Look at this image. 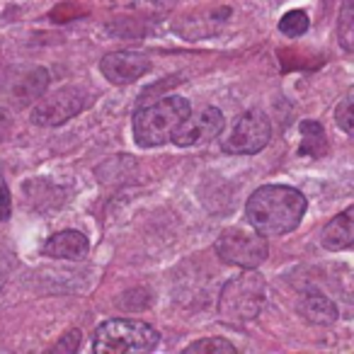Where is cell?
Here are the masks:
<instances>
[{
	"label": "cell",
	"mask_w": 354,
	"mask_h": 354,
	"mask_svg": "<svg viewBox=\"0 0 354 354\" xmlns=\"http://www.w3.org/2000/svg\"><path fill=\"white\" fill-rule=\"evenodd\" d=\"M308 25H310V20H308V15H306L304 10H291V12H286V15L279 20L281 35L291 37V39L306 35V32H308Z\"/></svg>",
	"instance_id": "ac0fdd59"
},
{
	"label": "cell",
	"mask_w": 354,
	"mask_h": 354,
	"mask_svg": "<svg viewBox=\"0 0 354 354\" xmlns=\"http://www.w3.org/2000/svg\"><path fill=\"white\" fill-rule=\"evenodd\" d=\"M160 342V333L143 320L114 318L95 330L93 349L97 354H131L151 352Z\"/></svg>",
	"instance_id": "3957f363"
},
{
	"label": "cell",
	"mask_w": 354,
	"mask_h": 354,
	"mask_svg": "<svg viewBox=\"0 0 354 354\" xmlns=\"http://www.w3.org/2000/svg\"><path fill=\"white\" fill-rule=\"evenodd\" d=\"M8 127H10V117L6 112H0V138L8 133Z\"/></svg>",
	"instance_id": "44dd1931"
},
{
	"label": "cell",
	"mask_w": 354,
	"mask_h": 354,
	"mask_svg": "<svg viewBox=\"0 0 354 354\" xmlns=\"http://www.w3.org/2000/svg\"><path fill=\"white\" fill-rule=\"evenodd\" d=\"M44 257L51 260H83L90 252V241L80 231H61L54 233L49 241L41 245Z\"/></svg>",
	"instance_id": "30bf717a"
},
{
	"label": "cell",
	"mask_w": 354,
	"mask_h": 354,
	"mask_svg": "<svg viewBox=\"0 0 354 354\" xmlns=\"http://www.w3.org/2000/svg\"><path fill=\"white\" fill-rule=\"evenodd\" d=\"M306 197L289 185H265L255 189L245 204V218L257 233L267 238L286 236L301 223Z\"/></svg>",
	"instance_id": "6da1fadb"
},
{
	"label": "cell",
	"mask_w": 354,
	"mask_h": 354,
	"mask_svg": "<svg viewBox=\"0 0 354 354\" xmlns=\"http://www.w3.org/2000/svg\"><path fill=\"white\" fill-rule=\"evenodd\" d=\"M223 127H226V119H223L221 109L204 107L197 114L189 112V117L180 124V129L172 136V143L187 148V146H197V143L214 141L223 131Z\"/></svg>",
	"instance_id": "ba28073f"
},
{
	"label": "cell",
	"mask_w": 354,
	"mask_h": 354,
	"mask_svg": "<svg viewBox=\"0 0 354 354\" xmlns=\"http://www.w3.org/2000/svg\"><path fill=\"white\" fill-rule=\"evenodd\" d=\"M88 104V93L80 88H61L56 93L39 97L32 109V124L37 127H61Z\"/></svg>",
	"instance_id": "52a82bcc"
},
{
	"label": "cell",
	"mask_w": 354,
	"mask_h": 354,
	"mask_svg": "<svg viewBox=\"0 0 354 354\" xmlns=\"http://www.w3.org/2000/svg\"><path fill=\"white\" fill-rule=\"evenodd\" d=\"M46 85H49V73H46L44 68H37V71H32L30 75H27L25 80H22L20 85H17V90H15V102L20 104H30V102H37V100L41 97V93L46 90Z\"/></svg>",
	"instance_id": "4fadbf2b"
},
{
	"label": "cell",
	"mask_w": 354,
	"mask_h": 354,
	"mask_svg": "<svg viewBox=\"0 0 354 354\" xmlns=\"http://www.w3.org/2000/svg\"><path fill=\"white\" fill-rule=\"evenodd\" d=\"M100 71L112 85H129L136 83L151 71V61L148 56L136 54V51H112V54L102 56Z\"/></svg>",
	"instance_id": "9c48e42d"
},
{
	"label": "cell",
	"mask_w": 354,
	"mask_h": 354,
	"mask_svg": "<svg viewBox=\"0 0 354 354\" xmlns=\"http://www.w3.org/2000/svg\"><path fill=\"white\" fill-rule=\"evenodd\" d=\"M6 281H8V265L3 262V257H0V289L6 286Z\"/></svg>",
	"instance_id": "7402d4cb"
},
{
	"label": "cell",
	"mask_w": 354,
	"mask_h": 354,
	"mask_svg": "<svg viewBox=\"0 0 354 354\" xmlns=\"http://www.w3.org/2000/svg\"><path fill=\"white\" fill-rule=\"evenodd\" d=\"M12 214V197H10V189L8 185L0 183V223L8 221Z\"/></svg>",
	"instance_id": "d6986e66"
},
{
	"label": "cell",
	"mask_w": 354,
	"mask_h": 354,
	"mask_svg": "<svg viewBox=\"0 0 354 354\" xmlns=\"http://www.w3.org/2000/svg\"><path fill=\"white\" fill-rule=\"evenodd\" d=\"M337 39L344 51L354 54V0H344L337 17Z\"/></svg>",
	"instance_id": "9a60e30c"
},
{
	"label": "cell",
	"mask_w": 354,
	"mask_h": 354,
	"mask_svg": "<svg viewBox=\"0 0 354 354\" xmlns=\"http://www.w3.org/2000/svg\"><path fill=\"white\" fill-rule=\"evenodd\" d=\"M80 337H83V333H78V330H71V333L66 335V339H61L54 349H61V352H75V349H78V344H80Z\"/></svg>",
	"instance_id": "ffe728a7"
},
{
	"label": "cell",
	"mask_w": 354,
	"mask_h": 354,
	"mask_svg": "<svg viewBox=\"0 0 354 354\" xmlns=\"http://www.w3.org/2000/svg\"><path fill=\"white\" fill-rule=\"evenodd\" d=\"M192 107L185 97H160L158 102L141 107L133 114V138L138 146L156 148L162 143L172 141L180 124L189 117Z\"/></svg>",
	"instance_id": "7a4b0ae2"
},
{
	"label": "cell",
	"mask_w": 354,
	"mask_h": 354,
	"mask_svg": "<svg viewBox=\"0 0 354 354\" xmlns=\"http://www.w3.org/2000/svg\"><path fill=\"white\" fill-rule=\"evenodd\" d=\"M216 255L226 265H236L243 270H255L270 255L267 236L248 228H226L216 241Z\"/></svg>",
	"instance_id": "5b68a950"
},
{
	"label": "cell",
	"mask_w": 354,
	"mask_h": 354,
	"mask_svg": "<svg viewBox=\"0 0 354 354\" xmlns=\"http://www.w3.org/2000/svg\"><path fill=\"white\" fill-rule=\"evenodd\" d=\"M299 313L313 325H333L337 320V306L320 291H306L299 301Z\"/></svg>",
	"instance_id": "7c38bea8"
},
{
	"label": "cell",
	"mask_w": 354,
	"mask_h": 354,
	"mask_svg": "<svg viewBox=\"0 0 354 354\" xmlns=\"http://www.w3.org/2000/svg\"><path fill=\"white\" fill-rule=\"evenodd\" d=\"M187 354H236V344H231L223 337H204L185 347Z\"/></svg>",
	"instance_id": "2e32d148"
},
{
	"label": "cell",
	"mask_w": 354,
	"mask_h": 354,
	"mask_svg": "<svg viewBox=\"0 0 354 354\" xmlns=\"http://www.w3.org/2000/svg\"><path fill=\"white\" fill-rule=\"evenodd\" d=\"M320 243H323V248L330 252L347 250V248L354 245V204L349 209H344L342 214H337V216L323 228Z\"/></svg>",
	"instance_id": "8fae6325"
},
{
	"label": "cell",
	"mask_w": 354,
	"mask_h": 354,
	"mask_svg": "<svg viewBox=\"0 0 354 354\" xmlns=\"http://www.w3.org/2000/svg\"><path fill=\"white\" fill-rule=\"evenodd\" d=\"M301 136H304V143H301V156H323L328 151V141H325V131L318 122L313 119H306L301 122Z\"/></svg>",
	"instance_id": "5bb4252c"
},
{
	"label": "cell",
	"mask_w": 354,
	"mask_h": 354,
	"mask_svg": "<svg viewBox=\"0 0 354 354\" xmlns=\"http://www.w3.org/2000/svg\"><path fill=\"white\" fill-rule=\"evenodd\" d=\"M270 136L272 124L267 114L260 109H250L236 119L231 133L223 141V151L231 156H255L270 143Z\"/></svg>",
	"instance_id": "8992f818"
},
{
	"label": "cell",
	"mask_w": 354,
	"mask_h": 354,
	"mask_svg": "<svg viewBox=\"0 0 354 354\" xmlns=\"http://www.w3.org/2000/svg\"><path fill=\"white\" fill-rule=\"evenodd\" d=\"M335 122L347 136H354V88L335 107Z\"/></svg>",
	"instance_id": "e0dca14e"
},
{
	"label": "cell",
	"mask_w": 354,
	"mask_h": 354,
	"mask_svg": "<svg viewBox=\"0 0 354 354\" xmlns=\"http://www.w3.org/2000/svg\"><path fill=\"white\" fill-rule=\"evenodd\" d=\"M262 304H265V279L250 270L223 286L218 313L228 323H245L260 313Z\"/></svg>",
	"instance_id": "277c9868"
}]
</instances>
